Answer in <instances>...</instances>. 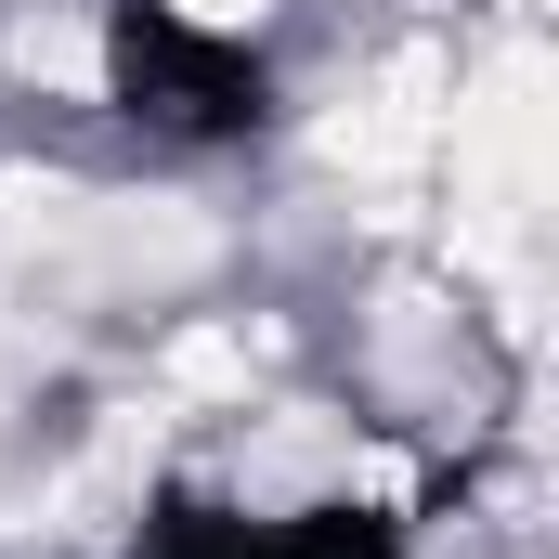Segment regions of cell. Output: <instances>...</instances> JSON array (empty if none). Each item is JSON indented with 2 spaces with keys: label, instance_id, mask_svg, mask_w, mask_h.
<instances>
[{
  "label": "cell",
  "instance_id": "1",
  "mask_svg": "<svg viewBox=\"0 0 559 559\" xmlns=\"http://www.w3.org/2000/svg\"><path fill=\"white\" fill-rule=\"evenodd\" d=\"M169 13H182V26H248L261 0H169Z\"/></svg>",
  "mask_w": 559,
  "mask_h": 559
}]
</instances>
